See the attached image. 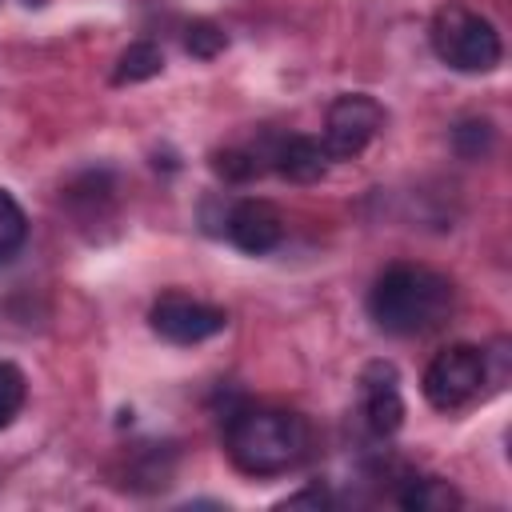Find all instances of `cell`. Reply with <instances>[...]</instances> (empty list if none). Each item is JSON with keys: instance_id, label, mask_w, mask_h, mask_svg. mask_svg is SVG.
<instances>
[{"instance_id": "cell-1", "label": "cell", "mask_w": 512, "mask_h": 512, "mask_svg": "<svg viewBox=\"0 0 512 512\" xmlns=\"http://www.w3.org/2000/svg\"><path fill=\"white\" fill-rule=\"evenodd\" d=\"M312 448V428L300 412L248 404L224 424V452L244 476H284L304 464Z\"/></svg>"}, {"instance_id": "cell-2", "label": "cell", "mask_w": 512, "mask_h": 512, "mask_svg": "<svg viewBox=\"0 0 512 512\" xmlns=\"http://www.w3.org/2000/svg\"><path fill=\"white\" fill-rule=\"evenodd\" d=\"M452 304V280L424 264H392L368 292V312L388 336H424L452 316Z\"/></svg>"}, {"instance_id": "cell-3", "label": "cell", "mask_w": 512, "mask_h": 512, "mask_svg": "<svg viewBox=\"0 0 512 512\" xmlns=\"http://www.w3.org/2000/svg\"><path fill=\"white\" fill-rule=\"evenodd\" d=\"M428 36H432V52L456 72H492L504 56L496 24L464 4H444L432 16Z\"/></svg>"}, {"instance_id": "cell-4", "label": "cell", "mask_w": 512, "mask_h": 512, "mask_svg": "<svg viewBox=\"0 0 512 512\" xmlns=\"http://www.w3.org/2000/svg\"><path fill=\"white\" fill-rule=\"evenodd\" d=\"M488 380V352L476 344H448L424 368V400L436 412H456L480 396Z\"/></svg>"}, {"instance_id": "cell-5", "label": "cell", "mask_w": 512, "mask_h": 512, "mask_svg": "<svg viewBox=\"0 0 512 512\" xmlns=\"http://www.w3.org/2000/svg\"><path fill=\"white\" fill-rule=\"evenodd\" d=\"M380 128H384V108L368 92H344L328 104L324 144H328L332 160H348V156H360L376 140Z\"/></svg>"}, {"instance_id": "cell-6", "label": "cell", "mask_w": 512, "mask_h": 512, "mask_svg": "<svg viewBox=\"0 0 512 512\" xmlns=\"http://www.w3.org/2000/svg\"><path fill=\"white\" fill-rule=\"evenodd\" d=\"M152 320V332L164 336L168 344H204L212 340L216 332H224L228 316L224 308L216 304H204V300H192V296H160L148 312Z\"/></svg>"}, {"instance_id": "cell-7", "label": "cell", "mask_w": 512, "mask_h": 512, "mask_svg": "<svg viewBox=\"0 0 512 512\" xmlns=\"http://www.w3.org/2000/svg\"><path fill=\"white\" fill-rule=\"evenodd\" d=\"M360 408L376 436H392L404 424V396H400V372L388 360H372L360 376Z\"/></svg>"}, {"instance_id": "cell-8", "label": "cell", "mask_w": 512, "mask_h": 512, "mask_svg": "<svg viewBox=\"0 0 512 512\" xmlns=\"http://www.w3.org/2000/svg\"><path fill=\"white\" fill-rule=\"evenodd\" d=\"M224 228H228V240H232L240 252H252V256L272 252V248L284 240V216H280V208L268 204V200H256V196L232 204Z\"/></svg>"}, {"instance_id": "cell-9", "label": "cell", "mask_w": 512, "mask_h": 512, "mask_svg": "<svg viewBox=\"0 0 512 512\" xmlns=\"http://www.w3.org/2000/svg\"><path fill=\"white\" fill-rule=\"evenodd\" d=\"M272 160H276V172L284 180H292V184H316L320 176H328L332 152L316 136H288V140L276 144Z\"/></svg>"}, {"instance_id": "cell-10", "label": "cell", "mask_w": 512, "mask_h": 512, "mask_svg": "<svg viewBox=\"0 0 512 512\" xmlns=\"http://www.w3.org/2000/svg\"><path fill=\"white\" fill-rule=\"evenodd\" d=\"M396 504L408 508V512H456L464 504V496L440 476H412L396 492Z\"/></svg>"}, {"instance_id": "cell-11", "label": "cell", "mask_w": 512, "mask_h": 512, "mask_svg": "<svg viewBox=\"0 0 512 512\" xmlns=\"http://www.w3.org/2000/svg\"><path fill=\"white\" fill-rule=\"evenodd\" d=\"M164 72V52L152 44V40H136L128 44L120 56H116V72L112 80L116 84H140V80H152Z\"/></svg>"}, {"instance_id": "cell-12", "label": "cell", "mask_w": 512, "mask_h": 512, "mask_svg": "<svg viewBox=\"0 0 512 512\" xmlns=\"http://www.w3.org/2000/svg\"><path fill=\"white\" fill-rule=\"evenodd\" d=\"M28 240V216L12 192L0 188V264H8Z\"/></svg>"}, {"instance_id": "cell-13", "label": "cell", "mask_w": 512, "mask_h": 512, "mask_svg": "<svg viewBox=\"0 0 512 512\" xmlns=\"http://www.w3.org/2000/svg\"><path fill=\"white\" fill-rule=\"evenodd\" d=\"M28 400V380L12 360H0V432L12 428V420L24 412Z\"/></svg>"}, {"instance_id": "cell-14", "label": "cell", "mask_w": 512, "mask_h": 512, "mask_svg": "<svg viewBox=\"0 0 512 512\" xmlns=\"http://www.w3.org/2000/svg\"><path fill=\"white\" fill-rule=\"evenodd\" d=\"M492 144H496V128H492L488 120H460V124L452 128V148H456L464 160L488 156Z\"/></svg>"}, {"instance_id": "cell-15", "label": "cell", "mask_w": 512, "mask_h": 512, "mask_svg": "<svg viewBox=\"0 0 512 512\" xmlns=\"http://www.w3.org/2000/svg\"><path fill=\"white\" fill-rule=\"evenodd\" d=\"M184 48H188L196 60H212V56H220V52L228 48V36H224V28L212 24V20H192L188 32H184Z\"/></svg>"}, {"instance_id": "cell-16", "label": "cell", "mask_w": 512, "mask_h": 512, "mask_svg": "<svg viewBox=\"0 0 512 512\" xmlns=\"http://www.w3.org/2000/svg\"><path fill=\"white\" fill-rule=\"evenodd\" d=\"M212 168H216V176H224L228 184H244V180L260 176V160H256L252 152H240V148L216 152V156H212Z\"/></svg>"}, {"instance_id": "cell-17", "label": "cell", "mask_w": 512, "mask_h": 512, "mask_svg": "<svg viewBox=\"0 0 512 512\" xmlns=\"http://www.w3.org/2000/svg\"><path fill=\"white\" fill-rule=\"evenodd\" d=\"M324 504H328V492H324V488H308V492L288 496L280 508H324Z\"/></svg>"}]
</instances>
